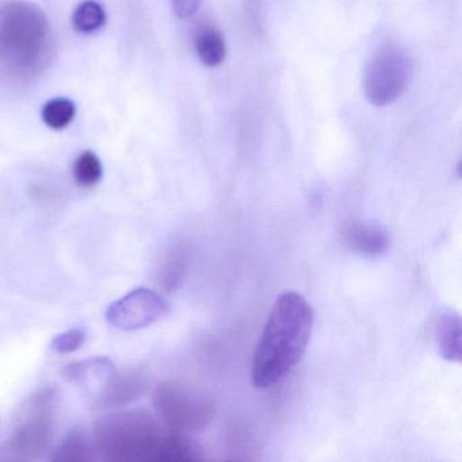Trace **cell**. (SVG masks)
<instances>
[{
  "label": "cell",
  "instance_id": "1",
  "mask_svg": "<svg viewBox=\"0 0 462 462\" xmlns=\"http://www.w3.org/2000/svg\"><path fill=\"white\" fill-rule=\"evenodd\" d=\"M94 451L104 461L186 462L204 458L185 434L164 427L145 410L109 413L97 421Z\"/></svg>",
  "mask_w": 462,
  "mask_h": 462
},
{
  "label": "cell",
  "instance_id": "2",
  "mask_svg": "<svg viewBox=\"0 0 462 462\" xmlns=\"http://www.w3.org/2000/svg\"><path fill=\"white\" fill-rule=\"evenodd\" d=\"M312 305L302 294L285 291L275 300L254 351L251 380L258 389L280 383L304 356L312 335Z\"/></svg>",
  "mask_w": 462,
  "mask_h": 462
},
{
  "label": "cell",
  "instance_id": "3",
  "mask_svg": "<svg viewBox=\"0 0 462 462\" xmlns=\"http://www.w3.org/2000/svg\"><path fill=\"white\" fill-rule=\"evenodd\" d=\"M51 26L47 14L29 2L0 7V59L18 72H32L50 56Z\"/></svg>",
  "mask_w": 462,
  "mask_h": 462
},
{
  "label": "cell",
  "instance_id": "4",
  "mask_svg": "<svg viewBox=\"0 0 462 462\" xmlns=\"http://www.w3.org/2000/svg\"><path fill=\"white\" fill-rule=\"evenodd\" d=\"M58 408V389L52 385L42 386L23 402L10 435L14 458L32 461L50 450L55 439Z\"/></svg>",
  "mask_w": 462,
  "mask_h": 462
},
{
  "label": "cell",
  "instance_id": "5",
  "mask_svg": "<svg viewBox=\"0 0 462 462\" xmlns=\"http://www.w3.org/2000/svg\"><path fill=\"white\" fill-rule=\"evenodd\" d=\"M152 402L164 426L180 432L201 431L215 418L212 397L188 383H158L153 389Z\"/></svg>",
  "mask_w": 462,
  "mask_h": 462
},
{
  "label": "cell",
  "instance_id": "6",
  "mask_svg": "<svg viewBox=\"0 0 462 462\" xmlns=\"http://www.w3.org/2000/svg\"><path fill=\"white\" fill-rule=\"evenodd\" d=\"M412 74V63L399 45L388 44L377 51L367 64L364 93L377 107L388 106L402 97Z\"/></svg>",
  "mask_w": 462,
  "mask_h": 462
},
{
  "label": "cell",
  "instance_id": "7",
  "mask_svg": "<svg viewBox=\"0 0 462 462\" xmlns=\"http://www.w3.org/2000/svg\"><path fill=\"white\" fill-rule=\"evenodd\" d=\"M170 312V305L161 294L147 288L136 289L113 302L106 310V319L121 331L147 328Z\"/></svg>",
  "mask_w": 462,
  "mask_h": 462
},
{
  "label": "cell",
  "instance_id": "8",
  "mask_svg": "<svg viewBox=\"0 0 462 462\" xmlns=\"http://www.w3.org/2000/svg\"><path fill=\"white\" fill-rule=\"evenodd\" d=\"M148 378L136 369L116 372L105 388L97 394V410H116L139 400L147 391Z\"/></svg>",
  "mask_w": 462,
  "mask_h": 462
},
{
  "label": "cell",
  "instance_id": "9",
  "mask_svg": "<svg viewBox=\"0 0 462 462\" xmlns=\"http://www.w3.org/2000/svg\"><path fill=\"white\" fill-rule=\"evenodd\" d=\"M116 372L117 370L112 359L96 356L69 364L64 367L63 375L69 383L80 386L90 393L98 394Z\"/></svg>",
  "mask_w": 462,
  "mask_h": 462
},
{
  "label": "cell",
  "instance_id": "10",
  "mask_svg": "<svg viewBox=\"0 0 462 462\" xmlns=\"http://www.w3.org/2000/svg\"><path fill=\"white\" fill-rule=\"evenodd\" d=\"M346 245L365 256H378L386 253L389 248L388 231L383 226L373 223H353L346 226Z\"/></svg>",
  "mask_w": 462,
  "mask_h": 462
},
{
  "label": "cell",
  "instance_id": "11",
  "mask_svg": "<svg viewBox=\"0 0 462 462\" xmlns=\"http://www.w3.org/2000/svg\"><path fill=\"white\" fill-rule=\"evenodd\" d=\"M435 345L446 361L461 362V316L453 310H442L435 319Z\"/></svg>",
  "mask_w": 462,
  "mask_h": 462
},
{
  "label": "cell",
  "instance_id": "12",
  "mask_svg": "<svg viewBox=\"0 0 462 462\" xmlns=\"http://www.w3.org/2000/svg\"><path fill=\"white\" fill-rule=\"evenodd\" d=\"M189 256V248L180 243L167 251L158 270V282L163 291H172L180 285L188 270Z\"/></svg>",
  "mask_w": 462,
  "mask_h": 462
},
{
  "label": "cell",
  "instance_id": "13",
  "mask_svg": "<svg viewBox=\"0 0 462 462\" xmlns=\"http://www.w3.org/2000/svg\"><path fill=\"white\" fill-rule=\"evenodd\" d=\"M196 51L199 60L208 67H217L226 55L223 34L212 26H205L197 33Z\"/></svg>",
  "mask_w": 462,
  "mask_h": 462
},
{
  "label": "cell",
  "instance_id": "14",
  "mask_svg": "<svg viewBox=\"0 0 462 462\" xmlns=\"http://www.w3.org/2000/svg\"><path fill=\"white\" fill-rule=\"evenodd\" d=\"M94 451L93 442H90L85 432L80 429H74L61 445L53 451V461L60 462H78L90 461L93 459Z\"/></svg>",
  "mask_w": 462,
  "mask_h": 462
},
{
  "label": "cell",
  "instance_id": "15",
  "mask_svg": "<svg viewBox=\"0 0 462 462\" xmlns=\"http://www.w3.org/2000/svg\"><path fill=\"white\" fill-rule=\"evenodd\" d=\"M106 21L104 7L97 4L96 0H86L75 10L72 23L75 31L80 33H93L104 26Z\"/></svg>",
  "mask_w": 462,
  "mask_h": 462
},
{
  "label": "cell",
  "instance_id": "16",
  "mask_svg": "<svg viewBox=\"0 0 462 462\" xmlns=\"http://www.w3.org/2000/svg\"><path fill=\"white\" fill-rule=\"evenodd\" d=\"M102 164L98 156L91 151H85L78 156L72 169L75 182L82 188L88 189L96 186L102 178Z\"/></svg>",
  "mask_w": 462,
  "mask_h": 462
},
{
  "label": "cell",
  "instance_id": "17",
  "mask_svg": "<svg viewBox=\"0 0 462 462\" xmlns=\"http://www.w3.org/2000/svg\"><path fill=\"white\" fill-rule=\"evenodd\" d=\"M75 109L74 102L67 98H55L48 102L42 109V120L50 128L64 129L74 120Z\"/></svg>",
  "mask_w": 462,
  "mask_h": 462
},
{
  "label": "cell",
  "instance_id": "18",
  "mask_svg": "<svg viewBox=\"0 0 462 462\" xmlns=\"http://www.w3.org/2000/svg\"><path fill=\"white\" fill-rule=\"evenodd\" d=\"M86 342V331L83 328H72L53 339L52 350L59 354H69L79 350Z\"/></svg>",
  "mask_w": 462,
  "mask_h": 462
},
{
  "label": "cell",
  "instance_id": "19",
  "mask_svg": "<svg viewBox=\"0 0 462 462\" xmlns=\"http://www.w3.org/2000/svg\"><path fill=\"white\" fill-rule=\"evenodd\" d=\"M175 14L180 18H188L199 10L201 0H171Z\"/></svg>",
  "mask_w": 462,
  "mask_h": 462
}]
</instances>
